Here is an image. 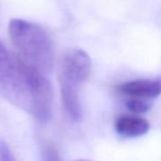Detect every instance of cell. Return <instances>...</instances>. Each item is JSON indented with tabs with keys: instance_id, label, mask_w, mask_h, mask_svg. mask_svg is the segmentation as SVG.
Wrapping results in <instances>:
<instances>
[{
	"instance_id": "obj_3",
	"label": "cell",
	"mask_w": 161,
	"mask_h": 161,
	"mask_svg": "<svg viewBox=\"0 0 161 161\" xmlns=\"http://www.w3.org/2000/svg\"><path fill=\"white\" fill-rule=\"evenodd\" d=\"M91 74V59L86 52L78 48L68 49L63 54L58 66V80L64 108L72 122L82 117L79 89Z\"/></svg>"
},
{
	"instance_id": "obj_1",
	"label": "cell",
	"mask_w": 161,
	"mask_h": 161,
	"mask_svg": "<svg viewBox=\"0 0 161 161\" xmlns=\"http://www.w3.org/2000/svg\"><path fill=\"white\" fill-rule=\"evenodd\" d=\"M0 96L38 122L52 116L53 90L45 75L0 41Z\"/></svg>"
},
{
	"instance_id": "obj_6",
	"label": "cell",
	"mask_w": 161,
	"mask_h": 161,
	"mask_svg": "<svg viewBox=\"0 0 161 161\" xmlns=\"http://www.w3.org/2000/svg\"><path fill=\"white\" fill-rule=\"evenodd\" d=\"M126 108L131 113L142 114V113L147 112L151 108V101L140 100V99H127V101H126Z\"/></svg>"
},
{
	"instance_id": "obj_7",
	"label": "cell",
	"mask_w": 161,
	"mask_h": 161,
	"mask_svg": "<svg viewBox=\"0 0 161 161\" xmlns=\"http://www.w3.org/2000/svg\"><path fill=\"white\" fill-rule=\"evenodd\" d=\"M43 161H62L56 147L53 144H46L43 148Z\"/></svg>"
},
{
	"instance_id": "obj_8",
	"label": "cell",
	"mask_w": 161,
	"mask_h": 161,
	"mask_svg": "<svg viewBox=\"0 0 161 161\" xmlns=\"http://www.w3.org/2000/svg\"><path fill=\"white\" fill-rule=\"evenodd\" d=\"M0 161H17L9 145L3 140H0Z\"/></svg>"
},
{
	"instance_id": "obj_5",
	"label": "cell",
	"mask_w": 161,
	"mask_h": 161,
	"mask_svg": "<svg viewBox=\"0 0 161 161\" xmlns=\"http://www.w3.org/2000/svg\"><path fill=\"white\" fill-rule=\"evenodd\" d=\"M150 124L140 114L130 113L122 114L115 121V130L119 136L125 138H136L148 133Z\"/></svg>"
},
{
	"instance_id": "obj_9",
	"label": "cell",
	"mask_w": 161,
	"mask_h": 161,
	"mask_svg": "<svg viewBox=\"0 0 161 161\" xmlns=\"http://www.w3.org/2000/svg\"><path fill=\"white\" fill-rule=\"evenodd\" d=\"M75 161H89V160H86V159H78V160H75Z\"/></svg>"
},
{
	"instance_id": "obj_2",
	"label": "cell",
	"mask_w": 161,
	"mask_h": 161,
	"mask_svg": "<svg viewBox=\"0 0 161 161\" xmlns=\"http://www.w3.org/2000/svg\"><path fill=\"white\" fill-rule=\"evenodd\" d=\"M9 35L18 55L43 75L53 70L55 48L51 35L41 25L23 19L9 22Z\"/></svg>"
},
{
	"instance_id": "obj_4",
	"label": "cell",
	"mask_w": 161,
	"mask_h": 161,
	"mask_svg": "<svg viewBox=\"0 0 161 161\" xmlns=\"http://www.w3.org/2000/svg\"><path fill=\"white\" fill-rule=\"evenodd\" d=\"M117 93L127 99H140L151 101L161 96V78L136 79L126 81L115 87Z\"/></svg>"
}]
</instances>
